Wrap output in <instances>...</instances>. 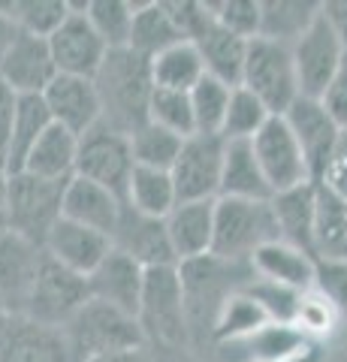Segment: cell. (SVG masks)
I'll use <instances>...</instances> for the list:
<instances>
[{
  "mask_svg": "<svg viewBox=\"0 0 347 362\" xmlns=\"http://www.w3.org/2000/svg\"><path fill=\"white\" fill-rule=\"evenodd\" d=\"M320 16L329 21L335 37H339L341 45L347 49V0H329V4H320Z\"/></svg>",
  "mask_w": 347,
  "mask_h": 362,
  "instance_id": "44",
  "label": "cell"
},
{
  "mask_svg": "<svg viewBox=\"0 0 347 362\" xmlns=\"http://www.w3.org/2000/svg\"><path fill=\"white\" fill-rule=\"evenodd\" d=\"M148 121L158 127L178 133V136H194L196 121H194V106H190L187 90H170V88H154L151 103H148Z\"/></svg>",
  "mask_w": 347,
  "mask_h": 362,
  "instance_id": "37",
  "label": "cell"
},
{
  "mask_svg": "<svg viewBox=\"0 0 347 362\" xmlns=\"http://www.w3.org/2000/svg\"><path fill=\"white\" fill-rule=\"evenodd\" d=\"M293 49V64H296V78H299V94L320 100L323 90L329 88L335 70L341 66L347 49L341 40L335 37L329 21L317 16L311 21V28L290 45Z\"/></svg>",
  "mask_w": 347,
  "mask_h": 362,
  "instance_id": "11",
  "label": "cell"
},
{
  "mask_svg": "<svg viewBox=\"0 0 347 362\" xmlns=\"http://www.w3.org/2000/svg\"><path fill=\"white\" fill-rule=\"evenodd\" d=\"M182 145H184V136L163 130L151 121L130 133L133 163L145 166V169H163V173H172L178 154H182Z\"/></svg>",
  "mask_w": 347,
  "mask_h": 362,
  "instance_id": "33",
  "label": "cell"
},
{
  "mask_svg": "<svg viewBox=\"0 0 347 362\" xmlns=\"http://www.w3.org/2000/svg\"><path fill=\"white\" fill-rule=\"evenodd\" d=\"M215 18L230 33L242 40H257L263 28V4L260 0H223V4H208Z\"/></svg>",
  "mask_w": 347,
  "mask_h": 362,
  "instance_id": "39",
  "label": "cell"
},
{
  "mask_svg": "<svg viewBox=\"0 0 347 362\" xmlns=\"http://www.w3.org/2000/svg\"><path fill=\"white\" fill-rule=\"evenodd\" d=\"M9 6L13 4H0V64H4V58L9 54L13 42L18 40V33H21V28L16 25V18L9 16Z\"/></svg>",
  "mask_w": 347,
  "mask_h": 362,
  "instance_id": "45",
  "label": "cell"
},
{
  "mask_svg": "<svg viewBox=\"0 0 347 362\" xmlns=\"http://www.w3.org/2000/svg\"><path fill=\"white\" fill-rule=\"evenodd\" d=\"M223 136L194 133L182 145V154L172 166V185L178 202L196 199H218L220 197V175H223Z\"/></svg>",
  "mask_w": 347,
  "mask_h": 362,
  "instance_id": "10",
  "label": "cell"
},
{
  "mask_svg": "<svg viewBox=\"0 0 347 362\" xmlns=\"http://www.w3.org/2000/svg\"><path fill=\"white\" fill-rule=\"evenodd\" d=\"M127 206L145 218L166 221L170 211L178 206V194L172 185V175L163 169H145L136 166L127 185Z\"/></svg>",
  "mask_w": 347,
  "mask_h": 362,
  "instance_id": "30",
  "label": "cell"
},
{
  "mask_svg": "<svg viewBox=\"0 0 347 362\" xmlns=\"http://www.w3.org/2000/svg\"><path fill=\"white\" fill-rule=\"evenodd\" d=\"M0 166H4V154H0Z\"/></svg>",
  "mask_w": 347,
  "mask_h": 362,
  "instance_id": "49",
  "label": "cell"
},
{
  "mask_svg": "<svg viewBox=\"0 0 347 362\" xmlns=\"http://www.w3.org/2000/svg\"><path fill=\"white\" fill-rule=\"evenodd\" d=\"M70 13L73 6L66 0H18V4L9 6V16L16 18V25L25 33H33V37L42 40H49L70 18Z\"/></svg>",
  "mask_w": 347,
  "mask_h": 362,
  "instance_id": "38",
  "label": "cell"
},
{
  "mask_svg": "<svg viewBox=\"0 0 347 362\" xmlns=\"http://www.w3.org/2000/svg\"><path fill=\"white\" fill-rule=\"evenodd\" d=\"M251 269L260 281H269V284H278L296 293L311 290L317 278V259L281 239L263 245L251 257Z\"/></svg>",
  "mask_w": 347,
  "mask_h": 362,
  "instance_id": "23",
  "label": "cell"
},
{
  "mask_svg": "<svg viewBox=\"0 0 347 362\" xmlns=\"http://www.w3.org/2000/svg\"><path fill=\"white\" fill-rule=\"evenodd\" d=\"M139 326L145 341H158L163 347H178L187 338V302L178 266L145 269V287L139 302Z\"/></svg>",
  "mask_w": 347,
  "mask_h": 362,
  "instance_id": "5",
  "label": "cell"
},
{
  "mask_svg": "<svg viewBox=\"0 0 347 362\" xmlns=\"http://www.w3.org/2000/svg\"><path fill=\"white\" fill-rule=\"evenodd\" d=\"M0 76L6 78V85L18 97H40L54 82V76H58L49 40L21 30L9 54L4 58V64H0Z\"/></svg>",
  "mask_w": 347,
  "mask_h": 362,
  "instance_id": "16",
  "label": "cell"
},
{
  "mask_svg": "<svg viewBox=\"0 0 347 362\" xmlns=\"http://www.w3.org/2000/svg\"><path fill=\"white\" fill-rule=\"evenodd\" d=\"M220 197H227V199H257V202L272 199V187H269L260 163H257L251 142H227V148H223Z\"/></svg>",
  "mask_w": 347,
  "mask_h": 362,
  "instance_id": "25",
  "label": "cell"
},
{
  "mask_svg": "<svg viewBox=\"0 0 347 362\" xmlns=\"http://www.w3.org/2000/svg\"><path fill=\"white\" fill-rule=\"evenodd\" d=\"M317 185L329 187L332 194H339L341 199H347V127L341 130L339 142H335L332 157H329V163H327V169H323Z\"/></svg>",
  "mask_w": 347,
  "mask_h": 362,
  "instance_id": "41",
  "label": "cell"
},
{
  "mask_svg": "<svg viewBox=\"0 0 347 362\" xmlns=\"http://www.w3.org/2000/svg\"><path fill=\"white\" fill-rule=\"evenodd\" d=\"M269 118H272V112H269L248 88L239 85V88H233V97H230L220 136L227 142H251L254 136L266 127Z\"/></svg>",
  "mask_w": 347,
  "mask_h": 362,
  "instance_id": "35",
  "label": "cell"
},
{
  "mask_svg": "<svg viewBox=\"0 0 347 362\" xmlns=\"http://www.w3.org/2000/svg\"><path fill=\"white\" fill-rule=\"evenodd\" d=\"M9 233H13L9 226V173L0 166V239H6Z\"/></svg>",
  "mask_w": 347,
  "mask_h": 362,
  "instance_id": "46",
  "label": "cell"
},
{
  "mask_svg": "<svg viewBox=\"0 0 347 362\" xmlns=\"http://www.w3.org/2000/svg\"><path fill=\"white\" fill-rule=\"evenodd\" d=\"M52 127V115L46 100L40 97H18L16 106V118L9 127V139H6V151H4V169L9 175H16L25 169V160L30 148L40 142V136Z\"/></svg>",
  "mask_w": 347,
  "mask_h": 362,
  "instance_id": "27",
  "label": "cell"
},
{
  "mask_svg": "<svg viewBox=\"0 0 347 362\" xmlns=\"http://www.w3.org/2000/svg\"><path fill=\"white\" fill-rule=\"evenodd\" d=\"M121 214H124V199H118L112 190L94 185L88 178L73 175L66 181V194H64V218L76 221L88 226V230H97L115 239Z\"/></svg>",
  "mask_w": 347,
  "mask_h": 362,
  "instance_id": "22",
  "label": "cell"
},
{
  "mask_svg": "<svg viewBox=\"0 0 347 362\" xmlns=\"http://www.w3.org/2000/svg\"><path fill=\"white\" fill-rule=\"evenodd\" d=\"M112 245L118 251H124L127 257H133L142 269L178 266L170 235H166V221L145 218V214L133 211L127 202H124V214H121V223H118V233L112 239Z\"/></svg>",
  "mask_w": 347,
  "mask_h": 362,
  "instance_id": "20",
  "label": "cell"
},
{
  "mask_svg": "<svg viewBox=\"0 0 347 362\" xmlns=\"http://www.w3.org/2000/svg\"><path fill=\"white\" fill-rule=\"evenodd\" d=\"M66 181L37 178L30 173L9 175V226L33 245H46L54 223L64 218Z\"/></svg>",
  "mask_w": 347,
  "mask_h": 362,
  "instance_id": "6",
  "label": "cell"
},
{
  "mask_svg": "<svg viewBox=\"0 0 347 362\" xmlns=\"http://www.w3.org/2000/svg\"><path fill=\"white\" fill-rule=\"evenodd\" d=\"M9 323V311L4 308V302H0V332H4V326Z\"/></svg>",
  "mask_w": 347,
  "mask_h": 362,
  "instance_id": "48",
  "label": "cell"
},
{
  "mask_svg": "<svg viewBox=\"0 0 347 362\" xmlns=\"http://www.w3.org/2000/svg\"><path fill=\"white\" fill-rule=\"evenodd\" d=\"M251 148L269 181V187H272V197L314 181L308 160H305V151H302V145L293 136V130H290L284 115L269 118L266 127L251 139Z\"/></svg>",
  "mask_w": 347,
  "mask_h": 362,
  "instance_id": "9",
  "label": "cell"
},
{
  "mask_svg": "<svg viewBox=\"0 0 347 362\" xmlns=\"http://www.w3.org/2000/svg\"><path fill=\"white\" fill-rule=\"evenodd\" d=\"M314 287H320L332 305L347 308V259H317Z\"/></svg>",
  "mask_w": 347,
  "mask_h": 362,
  "instance_id": "40",
  "label": "cell"
},
{
  "mask_svg": "<svg viewBox=\"0 0 347 362\" xmlns=\"http://www.w3.org/2000/svg\"><path fill=\"white\" fill-rule=\"evenodd\" d=\"M278 223L272 214V199H227L215 202V242L211 257L223 263H251L263 245L278 242Z\"/></svg>",
  "mask_w": 347,
  "mask_h": 362,
  "instance_id": "3",
  "label": "cell"
},
{
  "mask_svg": "<svg viewBox=\"0 0 347 362\" xmlns=\"http://www.w3.org/2000/svg\"><path fill=\"white\" fill-rule=\"evenodd\" d=\"M233 88L223 85L215 76H203L199 85L190 90V106H194V121H196V133H208V136H220L223 130V118H227V106H230Z\"/></svg>",
  "mask_w": 347,
  "mask_h": 362,
  "instance_id": "36",
  "label": "cell"
},
{
  "mask_svg": "<svg viewBox=\"0 0 347 362\" xmlns=\"http://www.w3.org/2000/svg\"><path fill=\"white\" fill-rule=\"evenodd\" d=\"M215 202L218 199L178 202L170 211L166 235H170L178 266L211 254V242H215Z\"/></svg>",
  "mask_w": 347,
  "mask_h": 362,
  "instance_id": "21",
  "label": "cell"
},
{
  "mask_svg": "<svg viewBox=\"0 0 347 362\" xmlns=\"http://www.w3.org/2000/svg\"><path fill=\"white\" fill-rule=\"evenodd\" d=\"M97 362H158V359L148 354V347H133V350H121V354H112Z\"/></svg>",
  "mask_w": 347,
  "mask_h": 362,
  "instance_id": "47",
  "label": "cell"
},
{
  "mask_svg": "<svg viewBox=\"0 0 347 362\" xmlns=\"http://www.w3.org/2000/svg\"><path fill=\"white\" fill-rule=\"evenodd\" d=\"M42 100L49 106V115L54 124L73 136H85L103 121V106H100V94L94 78L79 76H54V82L42 90Z\"/></svg>",
  "mask_w": 347,
  "mask_h": 362,
  "instance_id": "14",
  "label": "cell"
},
{
  "mask_svg": "<svg viewBox=\"0 0 347 362\" xmlns=\"http://www.w3.org/2000/svg\"><path fill=\"white\" fill-rule=\"evenodd\" d=\"M136 9L139 4H127V0H88L85 13L109 49H127Z\"/></svg>",
  "mask_w": 347,
  "mask_h": 362,
  "instance_id": "34",
  "label": "cell"
},
{
  "mask_svg": "<svg viewBox=\"0 0 347 362\" xmlns=\"http://www.w3.org/2000/svg\"><path fill=\"white\" fill-rule=\"evenodd\" d=\"M184 42V33L178 30L175 18L166 4H139L136 16H133V30H130V45L145 61H154L166 49Z\"/></svg>",
  "mask_w": 347,
  "mask_h": 362,
  "instance_id": "29",
  "label": "cell"
},
{
  "mask_svg": "<svg viewBox=\"0 0 347 362\" xmlns=\"http://www.w3.org/2000/svg\"><path fill=\"white\" fill-rule=\"evenodd\" d=\"M314 254L347 259V199L314 181Z\"/></svg>",
  "mask_w": 347,
  "mask_h": 362,
  "instance_id": "28",
  "label": "cell"
},
{
  "mask_svg": "<svg viewBox=\"0 0 347 362\" xmlns=\"http://www.w3.org/2000/svg\"><path fill=\"white\" fill-rule=\"evenodd\" d=\"M0 362H76L61 329H49L28 320L9 317L0 332Z\"/></svg>",
  "mask_w": 347,
  "mask_h": 362,
  "instance_id": "19",
  "label": "cell"
},
{
  "mask_svg": "<svg viewBox=\"0 0 347 362\" xmlns=\"http://www.w3.org/2000/svg\"><path fill=\"white\" fill-rule=\"evenodd\" d=\"M206 76V64L199 58L194 42H178L172 49H166L163 54L151 61V78L154 88H170V90H194L199 85V78Z\"/></svg>",
  "mask_w": 347,
  "mask_h": 362,
  "instance_id": "31",
  "label": "cell"
},
{
  "mask_svg": "<svg viewBox=\"0 0 347 362\" xmlns=\"http://www.w3.org/2000/svg\"><path fill=\"white\" fill-rule=\"evenodd\" d=\"M320 103L327 106V112H329V115H332L335 121L341 124V127H347V54H344L341 66L335 70L329 88L323 90Z\"/></svg>",
  "mask_w": 347,
  "mask_h": 362,
  "instance_id": "42",
  "label": "cell"
},
{
  "mask_svg": "<svg viewBox=\"0 0 347 362\" xmlns=\"http://www.w3.org/2000/svg\"><path fill=\"white\" fill-rule=\"evenodd\" d=\"M70 6H73L70 18L49 37L52 58L61 76L94 78L112 49L100 40V33L88 21V13H85L88 4H70Z\"/></svg>",
  "mask_w": 347,
  "mask_h": 362,
  "instance_id": "12",
  "label": "cell"
},
{
  "mask_svg": "<svg viewBox=\"0 0 347 362\" xmlns=\"http://www.w3.org/2000/svg\"><path fill=\"white\" fill-rule=\"evenodd\" d=\"M16 106H18V94L6 85V78L0 76V154L6 151V139H9L13 118H16Z\"/></svg>",
  "mask_w": 347,
  "mask_h": 362,
  "instance_id": "43",
  "label": "cell"
},
{
  "mask_svg": "<svg viewBox=\"0 0 347 362\" xmlns=\"http://www.w3.org/2000/svg\"><path fill=\"white\" fill-rule=\"evenodd\" d=\"M76 154H79V136H73L70 130L52 121V127L30 148L21 173L49 181H70L76 175Z\"/></svg>",
  "mask_w": 347,
  "mask_h": 362,
  "instance_id": "26",
  "label": "cell"
},
{
  "mask_svg": "<svg viewBox=\"0 0 347 362\" xmlns=\"http://www.w3.org/2000/svg\"><path fill=\"white\" fill-rule=\"evenodd\" d=\"M61 332L76 362H97L121 350L145 347V332L136 317L97 299L88 302Z\"/></svg>",
  "mask_w": 347,
  "mask_h": 362,
  "instance_id": "2",
  "label": "cell"
},
{
  "mask_svg": "<svg viewBox=\"0 0 347 362\" xmlns=\"http://www.w3.org/2000/svg\"><path fill=\"white\" fill-rule=\"evenodd\" d=\"M272 214L278 223L281 242L299 247L317 259L314 254V181L272 197Z\"/></svg>",
  "mask_w": 347,
  "mask_h": 362,
  "instance_id": "24",
  "label": "cell"
},
{
  "mask_svg": "<svg viewBox=\"0 0 347 362\" xmlns=\"http://www.w3.org/2000/svg\"><path fill=\"white\" fill-rule=\"evenodd\" d=\"M112 239L97 230H88V226L76 223V221H66L61 218L54 223V230L49 233L46 245H42V251H46L54 263L66 266L76 275H91V272L103 263V259L112 254Z\"/></svg>",
  "mask_w": 347,
  "mask_h": 362,
  "instance_id": "18",
  "label": "cell"
},
{
  "mask_svg": "<svg viewBox=\"0 0 347 362\" xmlns=\"http://www.w3.org/2000/svg\"><path fill=\"white\" fill-rule=\"evenodd\" d=\"M284 118L290 124V130H293V136L299 139L302 151H305L311 178L320 181L323 169H327L332 148H335V142H339L344 127L329 115L320 100H311V97H299L296 103L284 112Z\"/></svg>",
  "mask_w": 347,
  "mask_h": 362,
  "instance_id": "15",
  "label": "cell"
},
{
  "mask_svg": "<svg viewBox=\"0 0 347 362\" xmlns=\"http://www.w3.org/2000/svg\"><path fill=\"white\" fill-rule=\"evenodd\" d=\"M88 302H91L88 278L76 275V272H70L61 263H54L46 254L25 317L40 326H49V329H64Z\"/></svg>",
  "mask_w": 347,
  "mask_h": 362,
  "instance_id": "8",
  "label": "cell"
},
{
  "mask_svg": "<svg viewBox=\"0 0 347 362\" xmlns=\"http://www.w3.org/2000/svg\"><path fill=\"white\" fill-rule=\"evenodd\" d=\"M42 259H46V251L16 233L0 239V302H4L9 317L28 314Z\"/></svg>",
  "mask_w": 347,
  "mask_h": 362,
  "instance_id": "13",
  "label": "cell"
},
{
  "mask_svg": "<svg viewBox=\"0 0 347 362\" xmlns=\"http://www.w3.org/2000/svg\"><path fill=\"white\" fill-rule=\"evenodd\" d=\"M94 85L103 106V124L112 130L130 136L148 124V103L154 94L151 61L133 49H112L94 76Z\"/></svg>",
  "mask_w": 347,
  "mask_h": 362,
  "instance_id": "1",
  "label": "cell"
},
{
  "mask_svg": "<svg viewBox=\"0 0 347 362\" xmlns=\"http://www.w3.org/2000/svg\"><path fill=\"white\" fill-rule=\"evenodd\" d=\"M136 163L130 151V136L112 130L100 121L94 130L79 136V154H76V175L112 190L118 199L127 202V185Z\"/></svg>",
  "mask_w": 347,
  "mask_h": 362,
  "instance_id": "7",
  "label": "cell"
},
{
  "mask_svg": "<svg viewBox=\"0 0 347 362\" xmlns=\"http://www.w3.org/2000/svg\"><path fill=\"white\" fill-rule=\"evenodd\" d=\"M317 16L320 4H311V0H266L260 37L293 45Z\"/></svg>",
  "mask_w": 347,
  "mask_h": 362,
  "instance_id": "32",
  "label": "cell"
},
{
  "mask_svg": "<svg viewBox=\"0 0 347 362\" xmlns=\"http://www.w3.org/2000/svg\"><path fill=\"white\" fill-rule=\"evenodd\" d=\"M242 88H248L272 115H284L302 97L296 64H293V49L287 42L266 40V37L251 40L248 54H245Z\"/></svg>",
  "mask_w": 347,
  "mask_h": 362,
  "instance_id": "4",
  "label": "cell"
},
{
  "mask_svg": "<svg viewBox=\"0 0 347 362\" xmlns=\"http://www.w3.org/2000/svg\"><path fill=\"white\" fill-rule=\"evenodd\" d=\"M88 287H91V299L106 302L112 308L133 314L139 320L145 269L133 257H127L124 251L112 247V254L88 275Z\"/></svg>",
  "mask_w": 347,
  "mask_h": 362,
  "instance_id": "17",
  "label": "cell"
}]
</instances>
